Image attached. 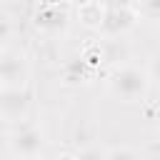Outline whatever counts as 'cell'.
Returning <instances> with one entry per match:
<instances>
[{
    "mask_svg": "<svg viewBox=\"0 0 160 160\" xmlns=\"http://www.w3.org/2000/svg\"><path fill=\"white\" fill-rule=\"evenodd\" d=\"M108 88L122 102H138L150 90V75L148 70L135 68V65H118L108 75Z\"/></svg>",
    "mask_w": 160,
    "mask_h": 160,
    "instance_id": "cell-1",
    "label": "cell"
},
{
    "mask_svg": "<svg viewBox=\"0 0 160 160\" xmlns=\"http://www.w3.org/2000/svg\"><path fill=\"white\" fill-rule=\"evenodd\" d=\"M30 62L22 50L2 48L0 55V88H28Z\"/></svg>",
    "mask_w": 160,
    "mask_h": 160,
    "instance_id": "cell-2",
    "label": "cell"
},
{
    "mask_svg": "<svg viewBox=\"0 0 160 160\" xmlns=\"http://www.w3.org/2000/svg\"><path fill=\"white\" fill-rule=\"evenodd\" d=\"M45 132L38 125H20L18 130H12L8 135V148L15 158L22 160H32L45 150Z\"/></svg>",
    "mask_w": 160,
    "mask_h": 160,
    "instance_id": "cell-3",
    "label": "cell"
},
{
    "mask_svg": "<svg viewBox=\"0 0 160 160\" xmlns=\"http://www.w3.org/2000/svg\"><path fill=\"white\" fill-rule=\"evenodd\" d=\"M30 90L28 88H0V112L8 125H15L28 118L30 110Z\"/></svg>",
    "mask_w": 160,
    "mask_h": 160,
    "instance_id": "cell-4",
    "label": "cell"
},
{
    "mask_svg": "<svg viewBox=\"0 0 160 160\" xmlns=\"http://www.w3.org/2000/svg\"><path fill=\"white\" fill-rule=\"evenodd\" d=\"M138 18H140V10L128 5V8H112V10H105V20H102V28L100 32L108 35V38H118L128 30H132L138 25Z\"/></svg>",
    "mask_w": 160,
    "mask_h": 160,
    "instance_id": "cell-5",
    "label": "cell"
},
{
    "mask_svg": "<svg viewBox=\"0 0 160 160\" xmlns=\"http://www.w3.org/2000/svg\"><path fill=\"white\" fill-rule=\"evenodd\" d=\"M32 20H35V28H38L40 32H45V35H58V32H62L65 25H68V12H65L60 5H58V8H52V5H40Z\"/></svg>",
    "mask_w": 160,
    "mask_h": 160,
    "instance_id": "cell-6",
    "label": "cell"
},
{
    "mask_svg": "<svg viewBox=\"0 0 160 160\" xmlns=\"http://www.w3.org/2000/svg\"><path fill=\"white\" fill-rule=\"evenodd\" d=\"M75 12H78L80 25H85L88 30H100V28H102V20H105V5H102L100 0H88V2L78 5Z\"/></svg>",
    "mask_w": 160,
    "mask_h": 160,
    "instance_id": "cell-7",
    "label": "cell"
},
{
    "mask_svg": "<svg viewBox=\"0 0 160 160\" xmlns=\"http://www.w3.org/2000/svg\"><path fill=\"white\" fill-rule=\"evenodd\" d=\"M92 72V68L82 60V55L68 60L62 65V82L65 85H80V82H88V75Z\"/></svg>",
    "mask_w": 160,
    "mask_h": 160,
    "instance_id": "cell-8",
    "label": "cell"
},
{
    "mask_svg": "<svg viewBox=\"0 0 160 160\" xmlns=\"http://www.w3.org/2000/svg\"><path fill=\"white\" fill-rule=\"evenodd\" d=\"M102 52H105V62H122L128 58V45L115 38H108L102 42Z\"/></svg>",
    "mask_w": 160,
    "mask_h": 160,
    "instance_id": "cell-9",
    "label": "cell"
},
{
    "mask_svg": "<svg viewBox=\"0 0 160 160\" xmlns=\"http://www.w3.org/2000/svg\"><path fill=\"white\" fill-rule=\"evenodd\" d=\"M80 55H82V60H85L90 68L100 65V62L105 60V52H102V42H100V40H98V42H88V45L80 50Z\"/></svg>",
    "mask_w": 160,
    "mask_h": 160,
    "instance_id": "cell-10",
    "label": "cell"
},
{
    "mask_svg": "<svg viewBox=\"0 0 160 160\" xmlns=\"http://www.w3.org/2000/svg\"><path fill=\"white\" fill-rule=\"evenodd\" d=\"M78 158L80 160H108V152L100 150V148H95V145H88V148H82L78 152Z\"/></svg>",
    "mask_w": 160,
    "mask_h": 160,
    "instance_id": "cell-11",
    "label": "cell"
},
{
    "mask_svg": "<svg viewBox=\"0 0 160 160\" xmlns=\"http://www.w3.org/2000/svg\"><path fill=\"white\" fill-rule=\"evenodd\" d=\"M108 160H138V155L128 148H112L108 150Z\"/></svg>",
    "mask_w": 160,
    "mask_h": 160,
    "instance_id": "cell-12",
    "label": "cell"
},
{
    "mask_svg": "<svg viewBox=\"0 0 160 160\" xmlns=\"http://www.w3.org/2000/svg\"><path fill=\"white\" fill-rule=\"evenodd\" d=\"M2 35H0V40H2V48H10V35H12V18L10 15H2Z\"/></svg>",
    "mask_w": 160,
    "mask_h": 160,
    "instance_id": "cell-13",
    "label": "cell"
},
{
    "mask_svg": "<svg viewBox=\"0 0 160 160\" xmlns=\"http://www.w3.org/2000/svg\"><path fill=\"white\" fill-rule=\"evenodd\" d=\"M148 75H150V80L160 82V52L150 55V62H148Z\"/></svg>",
    "mask_w": 160,
    "mask_h": 160,
    "instance_id": "cell-14",
    "label": "cell"
},
{
    "mask_svg": "<svg viewBox=\"0 0 160 160\" xmlns=\"http://www.w3.org/2000/svg\"><path fill=\"white\" fill-rule=\"evenodd\" d=\"M140 12H145V15H160V0H140V8H138Z\"/></svg>",
    "mask_w": 160,
    "mask_h": 160,
    "instance_id": "cell-15",
    "label": "cell"
},
{
    "mask_svg": "<svg viewBox=\"0 0 160 160\" xmlns=\"http://www.w3.org/2000/svg\"><path fill=\"white\" fill-rule=\"evenodd\" d=\"M105 5V10H112V8H128L130 0H100Z\"/></svg>",
    "mask_w": 160,
    "mask_h": 160,
    "instance_id": "cell-16",
    "label": "cell"
},
{
    "mask_svg": "<svg viewBox=\"0 0 160 160\" xmlns=\"http://www.w3.org/2000/svg\"><path fill=\"white\" fill-rule=\"evenodd\" d=\"M55 160H80V158H78V155H72V152H60Z\"/></svg>",
    "mask_w": 160,
    "mask_h": 160,
    "instance_id": "cell-17",
    "label": "cell"
},
{
    "mask_svg": "<svg viewBox=\"0 0 160 160\" xmlns=\"http://www.w3.org/2000/svg\"><path fill=\"white\" fill-rule=\"evenodd\" d=\"M65 0H40V5H52V8H58V5H62Z\"/></svg>",
    "mask_w": 160,
    "mask_h": 160,
    "instance_id": "cell-18",
    "label": "cell"
},
{
    "mask_svg": "<svg viewBox=\"0 0 160 160\" xmlns=\"http://www.w3.org/2000/svg\"><path fill=\"white\" fill-rule=\"evenodd\" d=\"M158 135H160V125H158Z\"/></svg>",
    "mask_w": 160,
    "mask_h": 160,
    "instance_id": "cell-19",
    "label": "cell"
},
{
    "mask_svg": "<svg viewBox=\"0 0 160 160\" xmlns=\"http://www.w3.org/2000/svg\"><path fill=\"white\" fill-rule=\"evenodd\" d=\"M158 35H160V28H158Z\"/></svg>",
    "mask_w": 160,
    "mask_h": 160,
    "instance_id": "cell-20",
    "label": "cell"
}]
</instances>
